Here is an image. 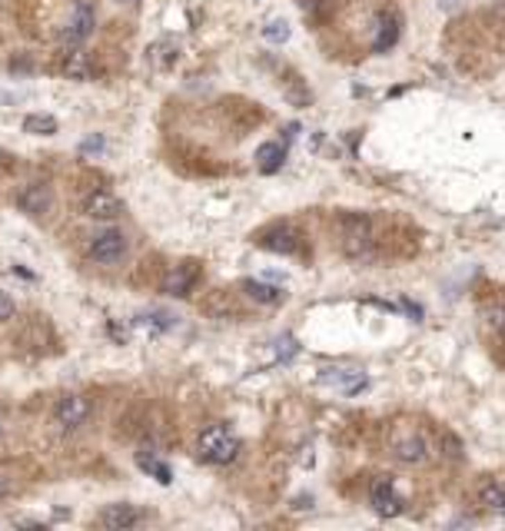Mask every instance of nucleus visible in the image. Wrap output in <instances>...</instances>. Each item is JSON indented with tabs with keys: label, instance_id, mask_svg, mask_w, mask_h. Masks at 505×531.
Instances as JSON below:
<instances>
[{
	"label": "nucleus",
	"instance_id": "nucleus-1",
	"mask_svg": "<svg viewBox=\"0 0 505 531\" xmlns=\"http://www.w3.org/2000/svg\"><path fill=\"white\" fill-rule=\"evenodd\" d=\"M336 239L339 249L349 259H369L376 253V229L372 219L363 212H342L336 219Z\"/></svg>",
	"mask_w": 505,
	"mask_h": 531
},
{
	"label": "nucleus",
	"instance_id": "nucleus-2",
	"mask_svg": "<svg viewBox=\"0 0 505 531\" xmlns=\"http://www.w3.org/2000/svg\"><path fill=\"white\" fill-rule=\"evenodd\" d=\"M389 448L402 465H426L432 458V441L426 439V432L419 425H402L399 422L389 435Z\"/></svg>",
	"mask_w": 505,
	"mask_h": 531
},
{
	"label": "nucleus",
	"instance_id": "nucleus-3",
	"mask_svg": "<svg viewBox=\"0 0 505 531\" xmlns=\"http://www.w3.org/2000/svg\"><path fill=\"white\" fill-rule=\"evenodd\" d=\"M197 452L203 462H210V465H230L236 462L240 455V439L233 435L226 425H210L197 441Z\"/></svg>",
	"mask_w": 505,
	"mask_h": 531
},
{
	"label": "nucleus",
	"instance_id": "nucleus-4",
	"mask_svg": "<svg viewBox=\"0 0 505 531\" xmlns=\"http://www.w3.org/2000/svg\"><path fill=\"white\" fill-rule=\"evenodd\" d=\"M369 501H372V512L383 518H396L406 512V501L396 491V482L389 475H376L372 485H369Z\"/></svg>",
	"mask_w": 505,
	"mask_h": 531
},
{
	"label": "nucleus",
	"instance_id": "nucleus-5",
	"mask_svg": "<svg viewBox=\"0 0 505 531\" xmlns=\"http://www.w3.org/2000/svg\"><path fill=\"white\" fill-rule=\"evenodd\" d=\"M87 253H90V259L104 262V266H117L126 256V236L120 229H100L97 236H90Z\"/></svg>",
	"mask_w": 505,
	"mask_h": 531
},
{
	"label": "nucleus",
	"instance_id": "nucleus-6",
	"mask_svg": "<svg viewBox=\"0 0 505 531\" xmlns=\"http://www.w3.org/2000/svg\"><path fill=\"white\" fill-rule=\"evenodd\" d=\"M93 27H97V10H93V3L90 0H77L74 10H70V24H67V33H63V44L67 47L87 44Z\"/></svg>",
	"mask_w": 505,
	"mask_h": 531
},
{
	"label": "nucleus",
	"instance_id": "nucleus-7",
	"mask_svg": "<svg viewBox=\"0 0 505 531\" xmlns=\"http://www.w3.org/2000/svg\"><path fill=\"white\" fill-rule=\"evenodd\" d=\"M90 419V398L87 395H63L53 409V422L60 432H77Z\"/></svg>",
	"mask_w": 505,
	"mask_h": 531
},
{
	"label": "nucleus",
	"instance_id": "nucleus-8",
	"mask_svg": "<svg viewBox=\"0 0 505 531\" xmlns=\"http://www.w3.org/2000/svg\"><path fill=\"white\" fill-rule=\"evenodd\" d=\"M256 243H260L263 249H270V253H283V256H292V253H299V249H303V236H299V229L286 226V223H276V226L263 229Z\"/></svg>",
	"mask_w": 505,
	"mask_h": 531
},
{
	"label": "nucleus",
	"instance_id": "nucleus-9",
	"mask_svg": "<svg viewBox=\"0 0 505 531\" xmlns=\"http://www.w3.org/2000/svg\"><path fill=\"white\" fill-rule=\"evenodd\" d=\"M320 382L322 385H329V389H336V392H342V395H359V392H366L369 389L366 372H359V369H322Z\"/></svg>",
	"mask_w": 505,
	"mask_h": 531
},
{
	"label": "nucleus",
	"instance_id": "nucleus-10",
	"mask_svg": "<svg viewBox=\"0 0 505 531\" xmlns=\"http://www.w3.org/2000/svg\"><path fill=\"white\" fill-rule=\"evenodd\" d=\"M197 279H199V262L197 259H186V262L173 266L163 276V292L167 296H190V289L197 286Z\"/></svg>",
	"mask_w": 505,
	"mask_h": 531
},
{
	"label": "nucleus",
	"instance_id": "nucleus-11",
	"mask_svg": "<svg viewBox=\"0 0 505 531\" xmlns=\"http://www.w3.org/2000/svg\"><path fill=\"white\" fill-rule=\"evenodd\" d=\"M140 508H133V505H126V501H117V505H107L100 515H97V525L107 531H126L133 528V525H140Z\"/></svg>",
	"mask_w": 505,
	"mask_h": 531
},
{
	"label": "nucleus",
	"instance_id": "nucleus-12",
	"mask_svg": "<svg viewBox=\"0 0 505 531\" xmlns=\"http://www.w3.org/2000/svg\"><path fill=\"white\" fill-rule=\"evenodd\" d=\"M123 212V203L113 193L107 189H93L90 196L83 199V216H90V219H100V223H110V219H117Z\"/></svg>",
	"mask_w": 505,
	"mask_h": 531
},
{
	"label": "nucleus",
	"instance_id": "nucleus-13",
	"mask_svg": "<svg viewBox=\"0 0 505 531\" xmlns=\"http://www.w3.org/2000/svg\"><path fill=\"white\" fill-rule=\"evenodd\" d=\"M50 203H53V189L47 186V183H27L20 193H17V206L24 212H31V216H44L50 210Z\"/></svg>",
	"mask_w": 505,
	"mask_h": 531
},
{
	"label": "nucleus",
	"instance_id": "nucleus-14",
	"mask_svg": "<svg viewBox=\"0 0 505 531\" xmlns=\"http://www.w3.org/2000/svg\"><path fill=\"white\" fill-rule=\"evenodd\" d=\"M399 40V20L392 14H383L379 17V27H376V40H372V47H376V53H383V50H392Z\"/></svg>",
	"mask_w": 505,
	"mask_h": 531
},
{
	"label": "nucleus",
	"instance_id": "nucleus-15",
	"mask_svg": "<svg viewBox=\"0 0 505 531\" xmlns=\"http://www.w3.org/2000/svg\"><path fill=\"white\" fill-rule=\"evenodd\" d=\"M283 160H286V146L283 143H263L260 150H256V167H260V173H276V169L283 167Z\"/></svg>",
	"mask_w": 505,
	"mask_h": 531
},
{
	"label": "nucleus",
	"instance_id": "nucleus-16",
	"mask_svg": "<svg viewBox=\"0 0 505 531\" xmlns=\"http://www.w3.org/2000/svg\"><path fill=\"white\" fill-rule=\"evenodd\" d=\"M479 501H482L486 508H492V512H502L505 515V482H499V478L482 482V485H479Z\"/></svg>",
	"mask_w": 505,
	"mask_h": 531
},
{
	"label": "nucleus",
	"instance_id": "nucleus-17",
	"mask_svg": "<svg viewBox=\"0 0 505 531\" xmlns=\"http://www.w3.org/2000/svg\"><path fill=\"white\" fill-rule=\"evenodd\" d=\"M24 133H31V137H53L57 133V117L31 113V117H24Z\"/></svg>",
	"mask_w": 505,
	"mask_h": 531
},
{
	"label": "nucleus",
	"instance_id": "nucleus-18",
	"mask_svg": "<svg viewBox=\"0 0 505 531\" xmlns=\"http://www.w3.org/2000/svg\"><path fill=\"white\" fill-rule=\"evenodd\" d=\"M137 465H140L143 471H150V475H154L160 485H169V478H173L169 465H167V462H160L154 452H140V455H137Z\"/></svg>",
	"mask_w": 505,
	"mask_h": 531
},
{
	"label": "nucleus",
	"instance_id": "nucleus-19",
	"mask_svg": "<svg viewBox=\"0 0 505 531\" xmlns=\"http://www.w3.org/2000/svg\"><path fill=\"white\" fill-rule=\"evenodd\" d=\"M246 292H249V299H256V303H266V305H276L283 299V292L276 286H266V283H256V279H249L246 283Z\"/></svg>",
	"mask_w": 505,
	"mask_h": 531
},
{
	"label": "nucleus",
	"instance_id": "nucleus-20",
	"mask_svg": "<svg viewBox=\"0 0 505 531\" xmlns=\"http://www.w3.org/2000/svg\"><path fill=\"white\" fill-rule=\"evenodd\" d=\"M137 326L150 329V332H167V329L176 326V319L169 312H143V316H137Z\"/></svg>",
	"mask_w": 505,
	"mask_h": 531
},
{
	"label": "nucleus",
	"instance_id": "nucleus-21",
	"mask_svg": "<svg viewBox=\"0 0 505 531\" xmlns=\"http://www.w3.org/2000/svg\"><path fill=\"white\" fill-rule=\"evenodd\" d=\"M90 74H93L90 57L80 53V50H74L70 60H67V76H70V80H90Z\"/></svg>",
	"mask_w": 505,
	"mask_h": 531
},
{
	"label": "nucleus",
	"instance_id": "nucleus-22",
	"mask_svg": "<svg viewBox=\"0 0 505 531\" xmlns=\"http://www.w3.org/2000/svg\"><path fill=\"white\" fill-rule=\"evenodd\" d=\"M150 60H154L156 67H169V63L176 60V44H173V40H167V44H154L150 47Z\"/></svg>",
	"mask_w": 505,
	"mask_h": 531
},
{
	"label": "nucleus",
	"instance_id": "nucleus-23",
	"mask_svg": "<svg viewBox=\"0 0 505 531\" xmlns=\"http://www.w3.org/2000/svg\"><path fill=\"white\" fill-rule=\"evenodd\" d=\"M290 24H286V20H270V24H266V27H263V37H266V40H270V44H286V40H290Z\"/></svg>",
	"mask_w": 505,
	"mask_h": 531
},
{
	"label": "nucleus",
	"instance_id": "nucleus-24",
	"mask_svg": "<svg viewBox=\"0 0 505 531\" xmlns=\"http://www.w3.org/2000/svg\"><path fill=\"white\" fill-rule=\"evenodd\" d=\"M17 491V475L7 465H0V501H7Z\"/></svg>",
	"mask_w": 505,
	"mask_h": 531
},
{
	"label": "nucleus",
	"instance_id": "nucleus-25",
	"mask_svg": "<svg viewBox=\"0 0 505 531\" xmlns=\"http://www.w3.org/2000/svg\"><path fill=\"white\" fill-rule=\"evenodd\" d=\"M486 322H489L492 332L505 335V305H492L489 312H486Z\"/></svg>",
	"mask_w": 505,
	"mask_h": 531
},
{
	"label": "nucleus",
	"instance_id": "nucleus-26",
	"mask_svg": "<svg viewBox=\"0 0 505 531\" xmlns=\"http://www.w3.org/2000/svg\"><path fill=\"white\" fill-rule=\"evenodd\" d=\"M296 349H299V346H296L292 335H279V339H276V359H290V355H296Z\"/></svg>",
	"mask_w": 505,
	"mask_h": 531
},
{
	"label": "nucleus",
	"instance_id": "nucleus-27",
	"mask_svg": "<svg viewBox=\"0 0 505 531\" xmlns=\"http://www.w3.org/2000/svg\"><path fill=\"white\" fill-rule=\"evenodd\" d=\"M104 150H107L104 137H87L83 143H80V153H87V156H90V153H104Z\"/></svg>",
	"mask_w": 505,
	"mask_h": 531
},
{
	"label": "nucleus",
	"instance_id": "nucleus-28",
	"mask_svg": "<svg viewBox=\"0 0 505 531\" xmlns=\"http://www.w3.org/2000/svg\"><path fill=\"white\" fill-rule=\"evenodd\" d=\"M14 312H17L14 299H10L7 292H0V322H7V319H14Z\"/></svg>",
	"mask_w": 505,
	"mask_h": 531
},
{
	"label": "nucleus",
	"instance_id": "nucleus-29",
	"mask_svg": "<svg viewBox=\"0 0 505 531\" xmlns=\"http://www.w3.org/2000/svg\"><path fill=\"white\" fill-rule=\"evenodd\" d=\"M0 435H3V415H0Z\"/></svg>",
	"mask_w": 505,
	"mask_h": 531
},
{
	"label": "nucleus",
	"instance_id": "nucleus-30",
	"mask_svg": "<svg viewBox=\"0 0 505 531\" xmlns=\"http://www.w3.org/2000/svg\"><path fill=\"white\" fill-rule=\"evenodd\" d=\"M120 3H137V0H120Z\"/></svg>",
	"mask_w": 505,
	"mask_h": 531
}]
</instances>
